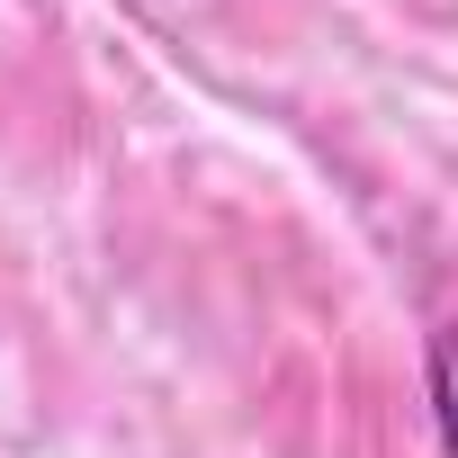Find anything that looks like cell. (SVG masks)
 Instances as JSON below:
<instances>
[{"mask_svg": "<svg viewBox=\"0 0 458 458\" xmlns=\"http://www.w3.org/2000/svg\"><path fill=\"white\" fill-rule=\"evenodd\" d=\"M431 422H440V449L458 458V324L431 342Z\"/></svg>", "mask_w": 458, "mask_h": 458, "instance_id": "1", "label": "cell"}]
</instances>
